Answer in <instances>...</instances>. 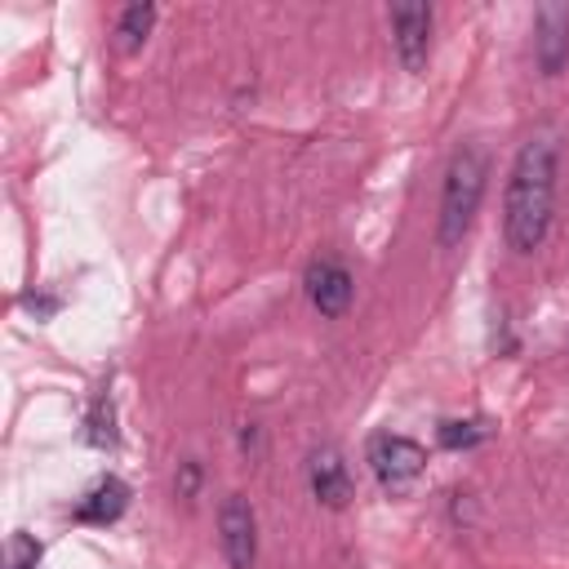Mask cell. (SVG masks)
Wrapping results in <instances>:
<instances>
[{
	"instance_id": "1",
	"label": "cell",
	"mask_w": 569,
	"mask_h": 569,
	"mask_svg": "<svg viewBox=\"0 0 569 569\" xmlns=\"http://www.w3.org/2000/svg\"><path fill=\"white\" fill-rule=\"evenodd\" d=\"M556 169H560L556 133L542 129L520 142L507 173V191H502V236L511 253L542 249L551 231V209H556Z\"/></svg>"
},
{
	"instance_id": "2",
	"label": "cell",
	"mask_w": 569,
	"mask_h": 569,
	"mask_svg": "<svg viewBox=\"0 0 569 569\" xmlns=\"http://www.w3.org/2000/svg\"><path fill=\"white\" fill-rule=\"evenodd\" d=\"M485 178H489V156L485 147L467 142L453 151L449 169H445V187H440V222H436V240L440 249H458L462 236L476 222V209L485 200Z\"/></svg>"
},
{
	"instance_id": "3",
	"label": "cell",
	"mask_w": 569,
	"mask_h": 569,
	"mask_svg": "<svg viewBox=\"0 0 569 569\" xmlns=\"http://www.w3.org/2000/svg\"><path fill=\"white\" fill-rule=\"evenodd\" d=\"M365 458H369L373 480H378L387 493H409V489L422 480V471H427L422 445L409 440V436H396V431H373Z\"/></svg>"
},
{
	"instance_id": "4",
	"label": "cell",
	"mask_w": 569,
	"mask_h": 569,
	"mask_svg": "<svg viewBox=\"0 0 569 569\" xmlns=\"http://www.w3.org/2000/svg\"><path fill=\"white\" fill-rule=\"evenodd\" d=\"M218 547L227 569H253L258 560V516L244 493H227L218 507Z\"/></svg>"
},
{
	"instance_id": "5",
	"label": "cell",
	"mask_w": 569,
	"mask_h": 569,
	"mask_svg": "<svg viewBox=\"0 0 569 569\" xmlns=\"http://www.w3.org/2000/svg\"><path fill=\"white\" fill-rule=\"evenodd\" d=\"M391 44L405 71H422L431 58V4H396L391 9Z\"/></svg>"
},
{
	"instance_id": "6",
	"label": "cell",
	"mask_w": 569,
	"mask_h": 569,
	"mask_svg": "<svg viewBox=\"0 0 569 569\" xmlns=\"http://www.w3.org/2000/svg\"><path fill=\"white\" fill-rule=\"evenodd\" d=\"M307 485H311V498L320 507H329V511H342L356 498L351 471H347V462H342V453L333 445L311 449V458H307Z\"/></svg>"
},
{
	"instance_id": "7",
	"label": "cell",
	"mask_w": 569,
	"mask_h": 569,
	"mask_svg": "<svg viewBox=\"0 0 569 569\" xmlns=\"http://www.w3.org/2000/svg\"><path fill=\"white\" fill-rule=\"evenodd\" d=\"M302 284H307L311 307H316L320 316H329V320H338V316L351 307V293H356L351 271H347L342 262H333V258L311 262V267H307V276H302Z\"/></svg>"
},
{
	"instance_id": "8",
	"label": "cell",
	"mask_w": 569,
	"mask_h": 569,
	"mask_svg": "<svg viewBox=\"0 0 569 569\" xmlns=\"http://www.w3.org/2000/svg\"><path fill=\"white\" fill-rule=\"evenodd\" d=\"M533 53L542 76H560L569 62V9L565 4H542L533 18Z\"/></svg>"
},
{
	"instance_id": "9",
	"label": "cell",
	"mask_w": 569,
	"mask_h": 569,
	"mask_svg": "<svg viewBox=\"0 0 569 569\" xmlns=\"http://www.w3.org/2000/svg\"><path fill=\"white\" fill-rule=\"evenodd\" d=\"M129 507V485L120 476H102L80 502H76V520L80 525H116Z\"/></svg>"
},
{
	"instance_id": "10",
	"label": "cell",
	"mask_w": 569,
	"mask_h": 569,
	"mask_svg": "<svg viewBox=\"0 0 569 569\" xmlns=\"http://www.w3.org/2000/svg\"><path fill=\"white\" fill-rule=\"evenodd\" d=\"M151 27H156V4H147V0L124 4L120 18H116V49H120V53L142 49L147 36H151Z\"/></svg>"
},
{
	"instance_id": "11",
	"label": "cell",
	"mask_w": 569,
	"mask_h": 569,
	"mask_svg": "<svg viewBox=\"0 0 569 569\" xmlns=\"http://www.w3.org/2000/svg\"><path fill=\"white\" fill-rule=\"evenodd\" d=\"M84 436H89V445H98V449H111L116 440H120V431H116V405H111V391L107 387H98V396L89 400V418H84Z\"/></svg>"
},
{
	"instance_id": "12",
	"label": "cell",
	"mask_w": 569,
	"mask_h": 569,
	"mask_svg": "<svg viewBox=\"0 0 569 569\" xmlns=\"http://www.w3.org/2000/svg\"><path fill=\"white\" fill-rule=\"evenodd\" d=\"M436 440L445 449H476L480 440H489V422L485 418H449L436 427Z\"/></svg>"
},
{
	"instance_id": "13",
	"label": "cell",
	"mask_w": 569,
	"mask_h": 569,
	"mask_svg": "<svg viewBox=\"0 0 569 569\" xmlns=\"http://www.w3.org/2000/svg\"><path fill=\"white\" fill-rule=\"evenodd\" d=\"M40 556H44V547L31 538V533H9V560H4V569H40Z\"/></svg>"
},
{
	"instance_id": "14",
	"label": "cell",
	"mask_w": 569,
	"mask_h": 569,
	"mask_svg": "<svg viewBox=\"0 0 569 569\" xmlns=\"http://www.w3.org/2000/svg\"><path fill=\"white\" fill-rule=\"evenodd\" d=\"M196 480H200V471H196V462H187V467H182V480H178V493H191Z\"/></svg>"
}]
</instances>
